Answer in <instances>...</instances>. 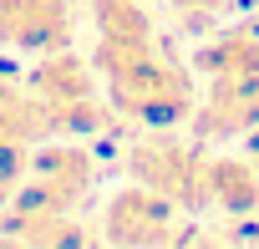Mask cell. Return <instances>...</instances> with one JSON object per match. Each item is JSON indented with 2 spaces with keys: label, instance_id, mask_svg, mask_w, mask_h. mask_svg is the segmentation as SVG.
Wrapping results in <instances>:
<instances>
[{
  "label": "cell",
  "instance_id": "obj_2",
  "mask_svg": "<svg viewBox=\"0 0 259 249\" xmlns=\"http://www.w3.org/2000/svg\"><path fill=\"white\" fill-rule=\"evenodd\" d=\"M31 102L41 107L51 138H87V133L107 128L97 81L71 51H46V61L31 71Z\"/></svg>",
  "mask_w": 259,
  "mask_h": 249
},
{
  "label": "cell",
  "instance_id": "obj_9",
  "mask_svg": "<svg viewBox=\"0 0 259 249\" xmlns=\"http://www.w3.org/2000/svg\"><path fill=\"white\" fill-rule=\"evenodd\" d=\"M249 158L259 163V128H249Z\"/></svg>",
  "mask_w": 259,
  "mask_h": 249
},
{
  "label": "cell",
  "instance_id": "obj_5",
  "mask_svg": "<svg viewBox=\"0 0 259 249\" xmlns=\"http://www.w3.org/2000/svg\"><path fill=\"white\" fill-rule=\"evenodd\" d=\"M107 239L117 244H163L173 239V209L158 188L138 183V188H122L107 203Z\"/></svg>",
  "mask_w": 259,
  "mask_h": 249
},
{
  "label": "cell",
  "instance_id": "obj_7",
  "mask_svg": "<svg viewBox=\"0 0 259 249\" xmlns=\"http://www.w3.org/2000/svg\"><path fill=\"white\" fill-rule=\"evenodd\" d=\"M198 71L208 76H239V71H259V36L254 31H224L219 41H208L193 56Z\"/></svg>",
  "mask_w": 259,
  "mask_h": 249
},
{
  "label": "cell",
  "instance_id": "obj_10",
  "mask_svg": "<svg viewBox=\"0 0 259 249\" xmlns=\"http://www.w3.org/2000/svg\"><path fill=\"white\" fill-rule=\"evenodd\" d=\"M6 97H11V76H6V71H0V102H6Z\"/></svg>",
  "mask_w": 259,
  "mask_h": 249
},
{
  "label": "cell",
  "instance_id": "obj_8",
  "mask_svg": "<svg viewBox=\"0 0 259 249\" xmlns=\"http://www.w3.org/2000/svg\"><path fill=\"white\" fill-rule=\"evenodd\" d=\"M173 6L188 16V26H213L234 11V0H173Z\"/></svg>",
  "mask_w": 259,
  "mask_h": 249
},
{
  "label": "cell",
  "instance_id": "obj_6",
  "mask_svg": "<svg viewBox=\"0 0 259 249\" xmlns=\"http://www.w3.org/2000/svg\"><path fill=\"white\" fill-rule=\"evenodd\" d=\"M208 198L229 214L259 209V168L234 163V158H208Z\"/></svg>",
  "mask_w": 259,
  "mask_h": 249
},
{
  "label": "cell",
  "instance_id": "obj_4",
  "mask_svg": "<svg viewBox=\"0 0 259 249\" xmlns=\"http://www.w3.org/2000/svg\"><path fill=\"white\" fill-rule=\"evenodd\" d=\"M41 138H51L46 133V117H41V107L31 102V92L26 97H6L0 102V209L11 203V193L26 183V173H31V158H36V143Z\"/></svg>",
  "mask_w": 259,
  "mask_h": 249
},
{
  "label": "cell",
  "instance_id": "obj_3",
  "mask_svg": "<svg viewBox=\"0 0 259 249\" xmlns=\"http://www.w3.org/2000/svg\"><path fill=\"white\" fill-rule=\"evenodd\" d=\"M138 183L158 188L163 198H193L208 203V158L178 143H138L133 158H127Z\"/></svg>",
  "mask_w": 259,
  "mask_h": 249
},
{
  "label": "cell",
  "instance_id": "obj_1",
  "mask_svg": "<svg viewBox=\"0 0 259 249\" xmlns=\"http://www.w3.org/2000/svg\"><path fill=\"white\" fill-rule=\"evenodd\" d=\"M97 71L107 76V97L133 112L153 128L163 122H178L193 112V87L183 76V66H173L153 36H138V41H102L97 46Z\"/></svg>",
  "mask_w": 259,
  "mask_h": 249
}]
</instances>
